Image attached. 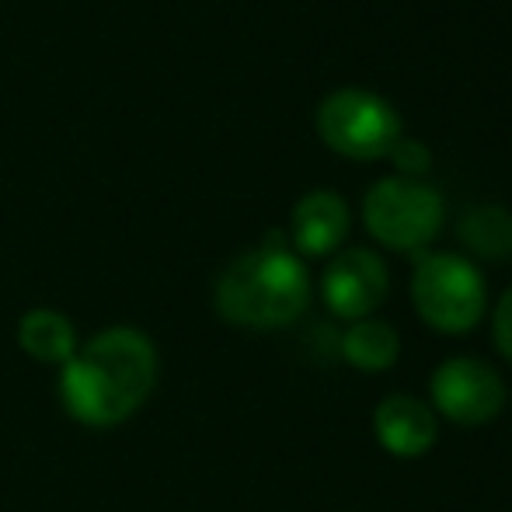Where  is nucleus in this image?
Listing matches in <instances>:
<instances>
[{
  "instance_id": "obj_1",
  "label": "nucleus",
  "mask_w": 512,
  "mask_h": 512,
  "mask_svg": "<svg viewBox=\"0 0 512 512\" xmlns=\"http://www.w3.org/2000/svg\"><path fill=\"white\" fill-rule=\"evenodd\" d=\"M157 384V349L143 331L115 324L77 345L60 370V401L81 425L112 429L143 408Z\"/></svg>"
},
{
  "instance_id": "obj_2",
  "label": "nucleus",
  "mask_w": 512,
  "mask_h": 512,
  "mask_svg": "<svg viewBox=\"0 0 512 512\" xmlns=\"http://www.w3.org/2000/svg\"><path fill=\"white\" fill-rule=\"evenodd\" d=\"M216 310L223 321L241 328H283L307 310V269L283 241L272 234L262 248L244 251L216 279Z\"/></svg>"
},
{
  "instance_id": "obj_3",
  "label": "nucleus",
  "mask_w": 512,
  "mask_h": 512,
  "mask_svg": "<svg viewBox=\"0 0 512 512\" xmlns=\"http://www.w3.org/2000/svg\"><path fill=\"white\" fill-rule=\"evenodd\" d=\"M317 133L338 154L370 161L391 154L401 136V115L373 91L338 88L317 105Z\"/></svg>"
},
{
  "instance_id": "obj_4",
  "label": "nucleus",
  "mask_w": 512,
  "mask_h": 512,
  "mask_svg": "<svg viewBox=\"0 0 512 512\" xmlns=\"http://www.w3.org/2000/svg\"><path fill=\"white\" fill-rule=\"evenodd\" d=\"M411 297L425 324L439 331H467L485 314V279L460 255H425L415 265Z\"/></svg>"
},
{
  "instance_id": "obj_5",
  "label": "nucleus",
  "mask_w": 512,
  "mask_h": 512,
  "mask_svg": "<svg viewBox=\"0 0 512 512\" xmlns=\"http://www.w3.org/2000/svg\"><path fill=\"white\" fill-rule=\"evenodd\" d=\"M443 196L415 178H380L366 192L363 216L370 234L394 251H415L443 227Z\"/></svg>"
},
{
  "instance_id": "obj_6",
  "label": "nucleus",
  "mask_w": 512,
  "mask_h": 512,
  "mask_svg": "<svg viewBox=\"0 0 512 512\" xmlns=\"http://www.w3.org/2000/svg\"><path fill=\"white\" fill-rule=\"evenodd\" d=\"M432 405L457 425H485L506 405V384L488 363L471 356L446 359L429 380Z\"/></svg>"
},
{
  "instance_id": "obj_7",
  "label": "nucleus",
  "mask_w": 512,
  "mask_h": 512,
  "mask_svg": "<svg viewBox=\"0 0 512 512\" xmlns=\"http://www.w3.org/2000/svg\"><path fill=\"white\" fill-rule=\"evenodd\" d=\"M324 304L345 321H363L387 297V265L373 251L349 248L331 258L321 279Z\"/></svg>"
},
{
  "instance_id": "obj_8",
  "label": "nucleus",
  "mask_w": 512,
  "mask_h": 512,
  "mask_svg": "<svg viewBox=\"0 0 512 512\" xmlns=\"http://www.w3.org/2000/svg\"><path fill=\"white\" fill-rule=\"evenodd\" d=\"M373 432L394 457H422L439 436L432 408L408 394H391L387 401H380L373 411Z\"/></svg>"
},
{
  "instance_id": "obj_9",
  "label": "nucleus",
  "mask_w": 512,
  "mask_h": 512,
  "mask_svg": "<svg viewBox=\"0 0 512 512\" xmlns=\"http://www.w3.org/2000/svg\"><path fill=\"white\" fill-rule=\"evenodd\" d=\"M290 234L304 255H328L349 234V206L338 192L314 189L293 206Z\"/></svg>"
},
{
  "instance_id": "obj_10",
  "label": "nucleus",
  "mask_w": 512,
  "mask_h": 512,
  "mask_svg": "<svg viewBox=\"0 0 512 512\" xmlns=\"http://www.w3.org/2000/svg\"><path fill=\"white\" fill-rule=\"evenodd\" d=\"M18 345L25 356L39 363L63 366L77 352V331L67 314L53 307H35L18 321Z\"/></svg>"
},
{
  "instance_id": "obj_11",
  "label": "nucleus",
  "mask_w": 512,
  "mask_h": 512,
  "mask_svg": "<svg viewBox=\"0 0 512 512\" xmlns=\"http://www.w3.org/2000/svg\"><path fill=\"white\" fill-rule=\"evenodd\" d=\"M398 352H401V338L387 321L363 317V321H356L342 335V356L363 373L391 370L398 363Z\"/></svg>"
},
{
  "instance_id": "obj_12",
  "label": "nucleus",
  "mask_w": 512,
  "mask_h": 512,
  "mask_svg": "<svg viewBox=\"0 0 512 512\" xmlns=\"http://www.w3.org/2000/svg\"><path fill=\"white\" fill-rule=\"evenodd\" d=\"M460 241L481 258H502L512 255V213L506 206L478 203L460 216Z\"/></svg>"
},
{
  "instance_id": "obj_13",
  "label": "nucleus",
  "mask_w": 512,
  "mask_h": 512,
  "mask_svg": "<svg viewBox=\"0 0 512 512\" xmlns=\"http://www.w3.org/2000/svg\"><path fill=\"white\" fill-rule=\"evenodd\" d=\"M391 157H394V164H398L401 178L422 175V171H429V164H432L429 147H425L422 140H415V136H398V143L391 147Z\"/></svg>"
},
{
  "instance_id": "obj_14",
  "label": "nucleus",
  "mask_w": 512,
  "mask_h": 512,
  "mask_svg": "<svg viewBox=\"0 0 512 512\" xmlns=\"http://www.w3.org/2000/svg\"><path fill=\"white\" fill-rule=\"evenodd\" d=\"M492 335H495V345H499V352L512 363V290L502 293L499 307H495Z\"/></svg>"
}]
</instances>
